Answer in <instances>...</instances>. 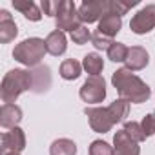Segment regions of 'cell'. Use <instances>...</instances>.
I'll list each match as a JSON object with an SVG mask.
<instances>
[{"mask_svg": "<svg viewBox=\"0 0 155 155\" xmlns=\"http://www.w3.org/2000/svg\"><path fill=\"white\" fill-rule=\"evenodd\" d=\"M84 113H86L88 122H90V126H91V130L95 133H108L117 122H122L124 117H128V113H130V102L124 101V99H115L106 108L86 106Z\"/></svg>", "mask_w": 155, "mask_h": 155, "instance_id": "obj_1", "label": "cell"}, {"mask_svg": "<svg viewBox=\"0 0 155 155\" xmlns=\"http://www.w3.org/2000/svg\"><path fill=\"white\" fill-rule=\"evenodd\" d=\"M111 84L117 90L119 99H124V101H128L131 104H142L151 95L150 86L140 79V77H137L133 71H130L126 68L113 71Z\"/></svg>", "mask_w": 155, "mask_h": 155, "instance_id": "obj_2", "label": "cell"}, {"mask_svg": "<svg viewBox=\"0 0 155 155\" xmlns=\"http://www.w3.org/2000/svg\"><path fill=\"white\" fill-rule=\"evenodd\" d=\"M33 90V73L29 69H11L0 84V99L4 104H13L24 91Z\"/></svg>", "mask_w": 155, "mask_h": 155, "instance_id": "obj_3", "label": "cell"}, {"mask_svg": "<svg viewBox=\"0 0 155 155\" xmlns=\"http://www.w3.org/2000/svg\"><path fill=\"white\" fill-rule=\"evenodd\" d=\"M46 53H48L46 40H42L38 37H31V38H26L15 46L13 58L20 64L28 66V68H37V66H40Z\"/></svg>", "mask_w": 155, "mask_h": 155, "instance_id": "obj_4", "label": "cell"}, {"mask_svg": "<svg viewBox=\"0 0 155 155\" xmlns=\"http://www.w3.org/2000/svg\"><path fill=\"white\" fill-rule=\"evenodd\" d=\"M55 26L58 31H69L73 33L82 26V20L79 17V9H77L73 0H60V8L55 17Z\"/></svg>", "mask_w": 155, "mask_h": 155, "instance_id": "obj_5", "label": "cell"}, {"mask_svg": "<svg viewBox=\"0 0 155 155\" xmlns=\"http://www.w3.org/2000/svg\"><path fill=\"white\" fill-rule=\"evenodd\" d=\"M81 99L88 104H99L106 99V82L101 75L97 77H88L86 82L82 84L81 91H79Z\"/></svg>", "mask_w": 155, "mask_h": 155, "instance_id": "obj_6", "label": "cell"}, {"mask_svg": "<svg viewBox=\"0 0 155 155\" xmlns=\"http://www.w3.org/2000/svg\"><path fill=\"white\" fill-rule=\"evenodd\" d=\"M130 29L135 35H146L155 29V4H148L139 9L130 20Z\"/></svg>", "mask_w": 155, "mask_h": 155, "instance_id": "obj_7", "label": "cell"}, {"mask_svg": "<svg viewBox=\"0 0 155 155\" xmlns=\"http://www.w3.org/2000/svg\"><path fill=\"white\" fill-rule=\"evenodd\" d=\"M106 13H110V0H86L79 8V17L86 24L101 20Z\"/></svg>", "mask_w": 155, "mask_h": 155, "instance_id": "obj_8", "label": "cell"}, {"mask_svg": "<svg viewBox=\"0 0 155 155\" xmlns=\"http://www.w3.org/2000/svg\"><path fill=\"white\" fill-rule=\"evenodd\" d=\"M26 148V133L24 130H20L18 126L2 133L0 139V151L2 155H9V153H20Z\"/></svg>", "mask_w": 155, "mask_h": 155, "instance_id": "obj_9", "label": "cell"}, {"mask_svg": "<svg viewBox=\"0 0 155 155\" xmlns=\"http://www.w3.org/2000/svg\"><path fill=\"white\" fill-rule=\"evenodd\" d=\"M113 150H115V155H140L139 142H135L124 130L113 135Z\"/></svg>", "mask_w": 155, "mask_h": 155, "instance_id": "obj_10", "label": "cell"}, {"mask_svg": "<svg viewBox=\"0 0 155 155\" xmlns=\"http://www.w3.org/2000/svg\"><path fill=\"white\" fill-rule=\"evenodd\" d=\"M150 62V55L142 46H131L128 49V57H126V69L130 71H140L148 66Z\"/></svg>", "mask_w": 155, "mask_h": 155, "instance_id": "obj_11", "label": "cell"}, {"mask_svg": "<svg viewBox=\"0 0 155 155\" xmlns=\"http://www.w3.org/2000/svg\"><path fill=\"white\" fill-rule=\"evenodd\" d=\"M120 29H122V17H119L115 13H106L99 20V26H97V31L108 38H113Z\"/></svg>", "mask_w": 155, "mask_h": 155, "instance_id": "obj_12", "label": "cell"}, {"mask_svg": "<svg viewBox=\"0 0 155 155\" xmlns=\"http://www.w3.org/2000/svg\"><path fill=\"white\" fill-rule=\"evenodd\" d=\"M22 120V108L17 104H2L0 110V126L13 130L18 126V122Z\"/></svg>", "mask_w": 155, "mask_h": 155, "instance_id": "obj_13", "label": "cell"}, {"mask_svg": "<svg viewBox=\"0 0 155 155\" xmlns=\"http://www.w3.org/2000/svg\"><path fill=\"white\" fill-rule=\"evenodd\" d=\"M18 35V28L13 20V17L9 15L8 9L0 11V42L8 44L11 40H15V37Z\"/></svg>", "mask_w": 155, "mask_h": 155, "instance_id": "obj_14", "label": "cell"}, {"mask_svg": "<svg viewBox=\"0 0 155 155\" xmlns=\"http://www.w3.org/2000/svg\"><path fill=\"white\" fill-rule=\"evenodd\" d=\"M33 90L35 93H44L49 90L51 86V71L46 64H40L37 68H33Z\"/></svg>", "mask_w": 155, "mask_h": 155, "instance_id": "obj_15", "label": "cell"}, {"mask_svg": "<svg viewBox=\"0 0 155 155\" xmlns=\"http://www.w3.org/2000/svg\"><path fill=\"white\" fill-rule=\"evenodd\" d=\"M66 48H68V40H66V35L62 31L55 29L46 37V49H48L49 55L60 57V55L66 53Z\"/></svg>", "mask_w": 155, "mask_h": 155, "instance_id": "obj_16", "label": "cell"}, {"mask_svg": "<svg viewBox=\"0 0 155 155\" xmlns=\"http://www.w3.org/2000/svg\"><path fill=\"white\" fill-rule=\"evenodd\" d=\"M13 8L17 11H20L31 22H38L42 18V11L37 8L35 2H31V0H13Z\"/></svg>", "mask_w": 155, "mask_h": 155, "instance_id": "obj_17", "label": "cell"}, {"mask_svg": "<svg viewBox=\"0 0 155 155\" xmlns=\"http://www.w3.org/2000/svg\"><path fill=\"white\" fill-rule=\"evenodd\" d=\"M58 73L64 81H77L81 77L82 73V64L79 60H75V58H66L60 68H58Z\"/></svg>", "mask_w": 155, "mask_h": 155, "instance_id": "obj_18", "label": "cell"}, {"mask_svg": "<svg viewBox=\"0 0 155 155\" xmlns=\"http://www.w3.org/2000/svg\"><path fill=\"white\" fill-rule=\"evenodd\" d=\"M82 68L90 73V77H97L104 69V60L99 53H88L82 58Z\"/></svg>", "mask_w": 155, "mask_h": 155, "instance_id": "obj_19", "label": "cell"}, {"mask_svg": "<svg viewBox=\"0 0 155 155\" xmlns=\"http://www.w3.org/2000/svg\"><path fill=\"white\" fill-rule=\"evenodd\" d=\"M49 155H77V144L71 139H57L49 146Z\"/></svg>", "mask_w": 155, "mask_h": 155, "instance_id": "obj_20", "label": "cell"}, {"mask_svg": "<svg viewBox=\"0 0 155 155\" xmlns=\"http://www.w3.org/2000/svg\"><path fill=\"white\" fill-rule=\"evenodd\" d=\"M128 46L122 44V42H113L111 48L108 49V58L111 62H126V57H128Z\"/></svg>", "mask_w": 155, "mask_h": 155, "instance_id": "obj_21", "label": "cell"}, {"mask_svg": "<svg viewBox=\"0 0 155 155\" xmlns=\"http://www.w3.org/2000/svg\"><path fill=\"white\" fill-rule=\"evenodd\" d=\"M135 142H142V140H146V135H144V131H142V126H140V122H135V120H128V122H124V128H122Z\"/></svg>", "mask_w": 155, "mask_h": 155, "instance_id": "obj_22", "label": "cell"}, {"mask_svg": "<svg viewBox=\"0 0 155 155\" xmlns=\"http://www.w3.org/2000/svg\"><path fill=\"white\" fill-rule=\"evenodd\" d=\"M90 155H115L113 146H110L106 140H93L88 150Z\"/></svg>", "mask_w": 155, "mask_h": 155, "instance_id": "obj_23", "label": "cell"}, {"mask_svg": "<svg viewBox=\"0 0 155 155\" xmlns=\"http://www.w3.org/2000/svg\"><path fill=\"white\" fill-rule=\"evenodd\" d=\"M133 6H137V0H131V2H122V0H110V13H115L119 17L126 15Z\"/></svg>", "mask_w": 155, "mask_h": 155, "instance_id": "obj_24", "label": "cell"}, {"mask_svg": "<svg viewBox=\"0 0 155 155\" xmlns=\"http://www.w3.org/2000/svg\"><path fill=\"white\" fill-rule=\"evenodd\" d=\"M71 40H73V44H77V46L88 44V40H91V33H90V29H88L86 26H81L79 29H75V31L71 33Z\"/></svg>", "mask_w": 155, "mask_h": 155, "instance_id": "obj_25", "label": "cell"}, {"mask_svg": "<svg viewBox=\"0 0 155 155\" xmlns=\"http://www.w3.org/2000/svg\"><path fill=\"white\" fill-rule=\"evenodd\" d=\"M91 42H93V46H95L97 49H102V51H108V49L111 48V44H113V38H108V37H104V35H101L99 31H95V33L91 35Z\"/></svg>", "mask_w": 155, "mask_h": 155, "instance_id": "obj_26", "label": "cell"}, {"mask_svg": "<svg viewBox=\"0 0 155 155\" xmlns=\"http://www.w3.org/2000/svg\"><path fill=\"white\" fill-rule=\"evenodd\" d=\"M140 126H142V131H144L146 137L155 135V113H148V115L142 119Z\"/></svg>", "mask_w": 155, "mask_h": 155, "instance_id": "obj_27", "label": "cell"}, {"mask_svg": "<svg viewBox=\"0 0 155 155\" xmlns=\"http://www.w3.org/2000/svg\"><path fill=\"white\" fill-rule=\"evenodd\" d=\"M40 8H42V13H44L46 17H57L58 8H60V2H53V0H42Z\"/></svg>", "mask_w": 155, "mask_h": 155, "instance_id": "obj_28", "label": "cell"}, {"mask_svg": "<svg viewBox=\"0 0 155 155\" xmlns=\"http://www.w3.org/2000/svg\"><path fill=\"white\" fill-rule=\"evenodd\" d=\"M9 155H20V153H9Z\"/></svg>", "mask_w": 155, "mask_h": 155, "instance_id": "obj_29", "label": "cell"}]
</instances>
